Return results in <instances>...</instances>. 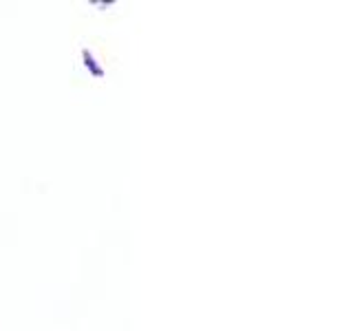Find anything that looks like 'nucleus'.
Returning <instances> with one entry per match:
<instances>
[]
</instances>
